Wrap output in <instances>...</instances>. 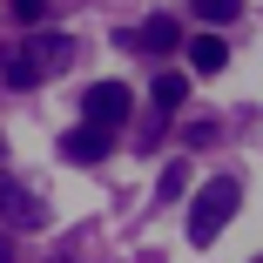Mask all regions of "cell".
I'll use <instances>...</instances> for the list:
<instances>
[{
  "instance_id": "obj_9",
  "label": "cell",
  "mask_w": 263,
  "mask_h": 263,
  "mask_svg": "<svg viewBox=\"0 0 263 263\" xmlns=\"http://www.w3.org/2000/svg\"><path fill=\"white\" fill-rule=\"evenodd\" d=\"M189 14H202L209 27H230V21L243 14V0H189Z\"/></svg>"
},
{
  "instance_id": "obj_12",
  "label": "cell",
  "mask_w": 263,
  "mask_h": 263,
  "mask_svg": "<svg viewBox=\"0 0 263 263\" xmlns=\"http://www.w3.org/2000/svg\"><path fill=\"white\" fill-rule=\"evenodd\" d=\"M0 263H14V243H7V236H0Z\"/></svg>"
},
{
  "instance_id": "obj_1",
  "label": "cell",
  "mask_w": 263,
  "mask_h": 263,
  "mask_svg": "<svg viewBox=\"0 0 263 263\" xmlns=\"http://www.w3.org/2000/svg\"><path fill=\"white\" fill-rule=\"evenodd\" d=\"M236 202H243V182H236V176H209V182L189 196V243L209 250V243L223 236V223L236 216Z\"/></svg>"
},
{
  "instance_id": "obj_13",
  "label": "cell",
  "mask_w": 263,
  "mask_h": 263,
  "mask_svg": "<svg viewBox=\"0 0 263 263\" xmlns=\"http://www.w3.org/2000/svg\"><path fill=\"white\" fill-rule=\"evenodd\" d=\"M256 263H263V256H256Z\"/></svg>"
},
{
  "instance_id": "obj_2",
  "label": "cell",
  "mask_w": 263,
  "mask_h": 263,
  "mask_svg": "<svg viewBox=\"0 0 263 263\" xmlns=\"http://www.w3.org/2000/svg\"><path fill=\"white\" fill-rule=\"evenodd\" d=\"M74 54H81V47H74V34H27V47L7 61V88H27V81L61 74Z\"/></svg>"
},
{
  "instance_id": "obj_3",
  "label": "cell",
  "mask_w": 263,
  "mask_h": 263,
  "mask_svg": "<svg viewBox=\"0 0 263 263\" xmlns=\"http://www.w3.org/2000/svg\"><path fill=\"white\" fill-rule=\"evenodd\" d=\"M128 88L122 81H95L88 95H81V115H88V128H115V122H128Z\"/></svg>"
},
{
  "instance_id": "obj_4",
  "label": "cell",
  "mask_w": 263,
  "mask_h": 263,
  "mask_svg": "<svg viewBox=\"0 0 263 263\" xmlns=\"http://www.w3.org/2000/svg\"><path fill=\"white\" fill-rule=\"evenodd\" d=\"M122 41H128V47H142V54H169V47L182 41V21H176V14H148V21H142V27H128Z\"/></svg>"
},
{
  "instance_id": "obj_8",
  "label": "cell",
  "mask_w": 263,
  "mask_h": 263,
  "mask_svg": "<svg viewBox=\"0 0 263 263\" xmlns=\"http://www.w3.org/2000/svg\"><path fill=\"white\" fill-rule=\"evenodd\" d=\"M182 95H189V81H182L176 68H162V74H155V88H148V101H155L162 115H169V108H182Z\"/></svg>"
},
{
  "instance_id": "obj_6",
  "label": "cell",
  "mask_w": 263,
  "mask_h": 263,
  "mask_svg": "<svg viewBox=\"0 0 263 263\" xmlns=\"http://www.w3.org/2000/svg\"><path fill=\"white\" fill-rule=\"evenodd\" d=\"M61 155H68V162H101V155H108V128H68Z\"/></svg>"
},
{
  "instance_id": "obj_5",
  "label": "cell",
  "mask_w": 263,
  "mask_h": 263,
  "mask_svg": "<svg viewBox=\"0 0 263 263\" xmlns=\"http://www.w3.org/2000/svg\"><path fill=\"white\" fill-rule=\"evenodd\" d=\"M0 216H7L14 230H27V223H41V202H34L14 176H0Z\"/></svg>"
},
{
  "instance_id": "obj_11",
  "label": "cell",
  "mask_w": 263,
  "mask_h": 263,
  "mask_svg": "<svg viewBox=\"0 0 263 263\" xmlns=\"http://www.w3.org/2000/svg\"><path fill=\"white\" fill-rule=\"evenodd\" d=\"M7 14H14V21H27V27H34V21H41V14H47V0H7Z\"/></svg>"
},
{
  "instance_id": "obj_10",
  "label": "cell",
  "mask_w": 263,
  "mask_h": 263,
  "mask_svg": "<svg viewBox=\"0 0 263 263\" xmlns=\"http://www.w3.org/2000/svg\"><path fill=\"white\" fill-rule=\"evenodd\" d=\"M182 182H189V162H169V169H162V202H176Z\"/></svg>"
},
{
  "instance_id": "obj_7",
  "label": "cell",
  "mask_w": 263,
  "mask_h": 263,
  "mask_svg": "<svg viewBox=\"0 0 263 263\" xmlns=\"http://www.w3.org/2000/svg\"><path fill=\"white\" fill-rule=\"evenodd\" d=\"M189 61H196V74H223V68H230V47H223L216 34H196V41H189Z\"/></svg>"
}]
</instances>
